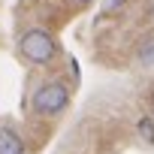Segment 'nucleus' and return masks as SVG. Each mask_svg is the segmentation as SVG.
Segmentation results:
<instances>
[{"mask_svg":"<svg viewBox=\"0 0 154 154\" xmlns=\"http://www.w3.org/2000/svg\"><path fill=\"white\" fill-rule=\"evenodd\" d=\"M72 3H75V6H88L91 0H72Z\"/></svg>","mask_w":154,"mask_h":154,"instance_id":"0eeeda50","label":"nucleus"},{"mask_svg":"<svg viewBox=\"0 0 154 154\" xmlns=\"http://www.w3.org/2000/svg\"><path fill=\"white\" fill-rule=\"evenodd\" d=\"M151 106H154V94H151Z\"/></svg>","mask_w":154,"mask_h":154,"instance_id":"6e6552de","label":"nucleus"},{"mask_svg":"<svg viewBox=\"0 0 154 154\" xmlns=\"http://www.w3.org/2000/svg\"><path fill=\"white\" fill-rule=\"evenodd\" d=\"M66 106H69V91H66L63 82H45V85H39V88L33 91V97H30V109H33L36 115H42V118H54V115H60Z\"/></svg>","mask_w":154,"mask_h":154,"instance_id":"f03ea898","label":"nucleus"},{"mask_svg":"<svg viewBox=\"0 0 154 154\" xmlns=\"http://www.w3.org/2000/svg\"><path fill=\"white\" fill-rule=\"evenodd\" d=\"M18 51H21V57H24L27 63H33V66H45V63H51V60L57 57V42H54V36H51L48 30H42V27H30V30L21 33V39H18Z\"/></svg>","mask_w":154,"mask_h":154,"instance_id":"f257e3e1","label":"nucleus"},{"mask_svg":"<svg viewBox=\"0 0 154 154\" xmlns=\"http://www.w3.org/2000/svg\"><path fill=\"white\" fill-rule=\"evenodd\" d=\"M24 139L12 127H0V154H24Z\"/></svg>","mask_w":154,"mask_h":154,"instance_id":"7ed1b4c3","label":"nucleus"},{"mask_svg":"<svg viewBox=\"0 0 154 154\" xmlns=\"http://www.w3.org/2000/svg\"><path fill=\"white\" fill-rule=\"evenodd\" d=\"M118 3H121V0H106V6H109V9H118Z\"/></svg>","mask_w":154,"mask_h":154,"instance_id":"423d86ee","label":"nucleus"},{"mask_svg":"<svg viewBox=\"0 0 154 154\" xmlns=\"http://www.w3.org/2000/svg\"><path fill=\"white\" fill-rule=\"evenodd\" d=\"M139 63H145V66H154V39L139 45Z\"/></svg>","mask_w":154,"mask_h":154,"instance_id":"39448f33","label":"nucleus"},{"mask_svg":"<svg viewBox=\"0 0 154 154\" xmlns=\"http://www.w3.org/2000/svg\"><path fill=\"white\" fill-rule=\"evenodd\" d=\"M139 136L148 142V145H154V118H139Z\"/></svg>","mask_w":154,"mask_h":154,"instance_id":"20e7f679","label":"nucleus"}]
</instances>
